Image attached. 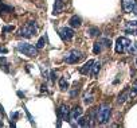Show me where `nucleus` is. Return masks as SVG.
I'll use <instances>...</instances> for the list:
<instances>
[{
    "instance_id": "nucleus-1",
    "label": "nucleus",
    "mask_w": 137,
    "mask_h": 128,
    "mask_svg": "<svg viewBox=\"0 0 137 128\" xmlns=\"http://www.w3.org/2000/svg\"><path fill=\"white\" fill-rule=\"evenodd\" d=\"M110 119V105L108 104H102L100 108H97V115L96 120L100 124H106Z\"/></svg>"
},
{
    "instance_id": "nucleus-2",
    "label": "nucleus",
    "mask_w": 137,
    "mask_h": 128,
    "mask_svg": "<svg viewBox=\"0 0 137 128\" xmlns=\"http://www.w3.org/2000/svg\"><path fill=\"white\" fill-rule=\"evenodd\" d=\"M36 34V26H35V22H28L27 24H24L19 31V35L23 38H31Z\"/></svg>"
},
{
    "instance_id": "nucleus-3",
    "label": "nucleus",
    "mask_w": 137,
    "mask_h": 128,
    "mask_svg": "<svg viewBox=\"0 0 137 128\" xmlns=\"http://www.w3.org/2000/svg\"><path fill=\"white\" fill-rule=\"evenodd\" d=\"M18 50L28 57H36L38 55V47L34 45H30V43H19Z\"/></svg>"
},
{
    "instance_id": "nucleus-4",
    "label": "nucleus",
    "mask_w": 137,
    "mask_h": 128,
    "mask_svg": "<svg viewBox=\"0 0 137 128\" xmlns=\"http://www.w3.org/2000/svg\"><path fill=\"white\" fill-rule=\"evenodd\" d=\"M82 53L78 51V50H71V51L66 53L65 55V62H67V63H77L78 61L82 59Z\"/></svg>"
},
{
    "instance_id": "nucleus-5",
    "label": "nucleus",
    "mask_w": 137,
    "mask_h": 128,
    "mask_svg": "<svg viewBox=\"0 0 137 128\" xmlns=\"http://www.w3.org/2000/svg\"><path fill=\"white\" fill-rule=\"evenodd\" d=\"M129 45H130V41H129L128 38H124V37L117 38V41H116V51L120 53V54L125 53Z\"/></svg>"
},
{
    "instance_id": "nucleus-6",
    "label": "nucleus",
    "mask_w": 137,
    "mask_h": 128,
    "mask_svg": "<svg viewBox=\"0 0 137 128\" xmlns=\"http://www.w3.org/2000/svg\"><path fill=\"white\" fill-rule=\"evenodd\" d=\"M59 35L62 38V41L69 42L74 37V31H73V28H70V27H62L59 30Z\"/></svg>"
},
{
    "instance_id": "nucleus-7",
    "label": "nucleus",
    "mask_w": 137,
    "mask_h": 128,
    "mask_svg": "<svg viewBox=\"0 0 137 128\" xmlns=\"http://www.w3.org/2000/svg\"><path fill=\"white\" fill-rule=\"evenodd\" d=\"M58 117H61L65 121H70L71 120V115H70V109L66 105H62L59 109H58Z\"/></svg>"
},
{
    "instance_id": "nucleus-8",
    "label": "nucleus",
    "mask_w": 137,
    "mask_h": 128,
    "mask_svg": "<svg viewBox=\"0 0 137 128\" xmlns=\"http://www.w3.org/2000/svg\"><path fill=\"white\" fill-rule=\"evenodd\" d=\"M136 4H137L136 0H122V10L126 14H130V12L134 11Z\"/></svg>"
},
{
    "instance_id": "nucleus-9",
    "label": "nucleus",
    "mask_w": 137,
    "mask_h": 128,
    "mask_svg": "<svg viewBox=\"0 0 137 128\" xmlns=\"http://www.w3.org/2000/svg\"><path fill=\"white\" fill-rule=\"evenodd\" d=\"M93 63H94V61H87L86 63L82 66L81 69H79V72H81V74H83V76H87V74H90L92 73V68H93Z\"/></svg>"
},
{
    "instance_id": "nucleus-10",
    "label": "nucleus",
    "mask_w": 137,
    "mask_h": 128,
    "mask_svg": "<svg viewBox=\"0 0 137 128\" xmlns=\"http://www.w3.org/2000/svg\"><path fill=\"white\" fill-rule=\"evenodd\" d=\"M69 23H70V27H73V28H77V27L81 26L82 20H81V18L78 16V15H73V16L70 18Z\"/></svg>"
},
{
    "instance_id": "nucleus-11",
    "label": "nucleus",
    "mask_w": 137,
    "mask_h": 128,
    "mask_svg": "<svg viewBox=\"0 0 137 128\" xmlns=\"http://www.w3.org/2000/svg\"><path fill=\"white\" fill-rule=\"evenodd\" d=\"M65 8V3L62 2V0H55V6H54V15H58V14H61L62 11H63Z\"/></svg>"
},
{
    "instance_id": "nucleus-12",
    "label": "nucleus",
    "mask_w": 137,
    "mask_h": 128,
    "mask_svg": "<svg viewBox=\"0 0 137 128\" xmlns=\"http://www.w3.org/2000/svg\"><path fill=\"white\" fill-rule=\"evenodd\" d=\"M78 125L79 127H90L92 125V123H90V117L89 116H83V117H81L78 119Z\"/></svg>"
},
{
    "instance_id": "nucleus-13",
    "label": "nucleus",
    "mask_w": 137,
    "mask_h": 128,
    "mask_svg": "<svg viewBox=\"0 0 137 128\" xmlns=\"http://www.w3.org/2000/svg\"><path fill=\"white\" fill-rule=\"evenodd\" d=\"M82 116V108L81 107H75L71 112V120H78Z\"/></svg>"
},
{
    "instance_id": "nucleus-14",
    "label": "nucleus",
    "mask_w": 137,
    "mask_h": 128,
    "mask_svg": "<svg viewBox=\"0 0 137 128\" xmlns=\"http://www.w3.org/2000/svg\"><path fill=\"white\" fill-rule=\"evenodd\" d=\"M100 70H101V62L97 61V62H94V63H93L92 76H93V77H97V76H98V73H100Z\"/></svg>"
},
{
    "instance_id": "nucleus-15",
    "label": "nucleus",
    "mask_w": 137,
    "mask_h": 128,
    "mask_svg": "<svg viewBox=\"0 0 137 128\" xmlns=\"http://www.w3.org/2000/svg\"><path fill=\"white\" fill-rule=\"evenodd\" d=\"M128 99H130V97H129V93H128V90H124V92L118 96V100H117V103H118V104H124Z\"/></svg>"
},
{
    "instance_id": "nucleus-16",
    "label": "nucleus",
    "mask_w": 137,
    "mask_h": 128,
    "mask_svg": "<svg viewBox=\"0 0 137 128\" xmlns=\"http://www.w3.org/2000/svg\"><path fill=\"white\" fill-rule=\"evenodd\" d=\"M102 51V42L101 41H97L96 43H94V47H93V53L94 54H98Z\"/></svg>"
},
{
    "instance_id": "nucleus-17",
    "label": "nucleus",
    "mask_w": 137,
    "mask_h": 128,
    "mask_svg": "<svg viewBox=\"0 0 137 128\" xmlns=\"http://www.w3.org/2000/svg\"><path fill=\"white\" fill-rule=\"evenodd\" d=\"M11 11H12V7L6 6L4 3L0 2V14H2V12H11Z\"/></svg>"
},
{
    "instance_id": "nucleus-18",
    "label": "nucleus",
    "mask_w": 137,
    "mask_h": 128,
    "mask_svg": "<svg viewBox=\"0 0 137 128\" xmlns=\"http://www.w3.org/2000/svg\"><path fill=\"white\" fill-rule=\"evenodd\" d=\"M46 42H47L46 37H40V38H39V41H38V43H36V47L38 49H43L46 46Z\"/></svg>"
},
{
    "instance_id": "nucleus-19",
    "label": "nucleus",
    "mask_w": 137,
    "mask_h": 128,
    "mask_svg": "<svg viewBox=\"0 0 137 128\" xmlns=\"http://www.w3.org/2000/svg\"><path fill=\"white\" fill-rule=\"evenodd\" d=\"M59 88L62 89V90H65V89H67L69 88V84H67V81H66V78H62L59 80Z\"/></svg>"
},
{
    "instance_id": "nucleus-20",
    "label": "nucleus",
    "mask_w": 137,
    "mask_h": 128,
    "mask_svg": "<svg viewBox=\"0 0 137 128\" xmlns=\"http://www.w3.org/2000/svg\"><path fill=\"white\" fill-rule=\"evenodd\" d=\"M87 33H89L90 37H97V35L100 34V30L97 28V27H92V28H89Z\"/></svg>"
},
{
    "instance_id": "nucleus-21",
    "label": "nucleus",
    "mask_w": 137,
    "mask_h": 128,
    "mask_svg": "<svg viewBox=\"0 0 137 128\" xmlns=\"http://www.w3.org/2000/svg\"><path fill=\"white\" fill-rule=\"evenodd\" d=\"M137 96V80H136V82L133 84V88H132V90H130V93H129V97H136Z\"/></svg>"
},
{
    "instance_id": "nucleus-22",
    "label": "nucleus",
    "mask_w": 137,
    "mask_h": 128,
    "mask_svg": "<svg viewBox=\"0 0 137 128\" xmlns=\"http://www.w3.org/2000/svg\"><path fill=\"white\" fill-rule=\"evenodd\" d=\"M0 65H3V68H4V70L6 72H8V65H7V61H6V58L4 57H0Z\"/></svg>"
},
{
    "instance_id": "nucleus-23",
    "label": "nucleus",
    "mask_w": 137,
    "mask_h": 128,
    "mask_svg": "<svg viewBox=\"0 0 137 128\" xmlns=\"http://www.w3.org/2000/svg\"><path fill=\"white\" fill-rule=\"evenodd\" d=\"M10 31H14V26H6V27H3V34L10 33Z\"/></svg>"
},
{
    "instance_id": "nucleus-24",
    "label": "nucleus",
    "mask_w": 137,
    "mask_h": 128,
    "mask_svg": "<svg viewBox=\"0 0 137 128\" xmlns=\"http://www.w3.org/2000/svg\"><path fill=\"white\" fill-rule=\"evenodd\" d=\"M93 100H94V99H93L92 96H89V97L86 96V97H85V104H87V105H89V104H92V103H93Z\"/></svg>"
},
{
    "instance_id": "nucleus-25",
    "label": "nucleus",
    "mask_w": 137,
    "mask_h": 128,
    "mask_svg": "<svg viewBox=\"0 0 137 128\" xmlns=\"http://www.w3.org/2000/svg\"><path fill=\"white\" fill-rule=\"evenodd\" d=\"M128 27H137V20H130V22H128Z\"/></svg>"
},
{
    "instance_id": "nucleus-26",
    "label": "nucleus",
    "mask_w": 137,
    "mask_h": 128,
    "mask_svg": "<svg viewBox=\"0 0 137 128\" xmlns=\"http://www.w3.org/2000/svg\"><path fill=\"white\" fill-rule=\"evenodd\" d=\"M18 117H19L18 112H12V113H11V120H15V119H18Z\"/></svg>"
},
{
    "instance_id": "nucleus-27",
    "label": "nucleus",
    "mask_w": 137,
    "mask_h": 128,
    "mask_svg": "<svg viewBox=\"0 0 137 128\" xmlns=\"http://www.w3.org/2000/svg\"><path fill=\"white\" fill-rule=\"evenodd\" d=\"M77 94H78V88H75V89H74V90L71 92V97H75Z\"/></svg>"
},
{
    "instance_id": "nucleus-28",
    "label": "nucleus",
    "mask_w": 137,
    "mask_h": 128,
    "mask_svg": "<svg viewBox=\"0 0 137 128\" xmlns=\"http://www.w3.org/2000/svg\"><path fill=\"white\" fill-rule=\"evenodd\" d=\"M40 90H42V92H47V85H42V86H40Z\"/></svg>"
},
{
    "instance_id": "nucleus-29",
    "label": "nucleus",
    "mask_w": 137,
    "mask_h": 128,
    "mask_svg": "<svg viewBox=\"0 0 137 128\" xmlns=\"http://www.w3.org/2000/svg\"><path fill=\"white\" fill-rule=\"evenodd\" d=\"M55 78H57V74H55V72H51V80H53V81H55Z\"/></svg>"
},
{
    "instance_id": "nucleus-30",
    "label": "nucleus",
    "mask_w": 137,
    "mask_h": 128,
    "mask_svg": "<svg viewBox=\"0 0 137 128\" xmlns=\"http://www.w3.org/2000/svg\"><path fill=\"white\" fill-rule=\"evenodd\" d=\"M0 113H2V116L4 115V109H3V107H2V105H0Z\"/></svg>"
},
{
    "instance_id": "nucleus-31",
    "label": "nucleus",
    "mask_w": 137,
    "mask_h": 128,
    "mask_svg": "<svg viewBox=\"0 0 137 128\" xmlns=\"http://www.w3.org/2000/svg\"><path fill=\"white\" fill-rule=\"evenodd\" d=\"M0 53H7V49H4V47H0Z\"/></svg>"
},
{
    "instance_id": "nucleus-32",
    "label": "nucleus",
    "mask_w": 137,
    "mask_h": 128,
    "mask_svg": "<svg viewBox=\"0 0 137 128\" xmlns=\"http://www.w3.org/2000/svg\"><path fill=\"white\" fill-rule=\"evenodd\" d=\"M18 96H19V97H23V96H24V93H22V92H18Z\"/></svg>"
},
{
    "instance_id": "nucleus-33",
    "label": "nucleus",
    "mask_w": 137,
    "mask_h": 128,
    "mask_svg": "<svg viewBox=\"0 0 137 128\" xmlns=\"http://www.w3.org/2000/svg\"><path fill=\"white\" fill-rule=\"evenodd\" d=\"M133 14H136V15H137V4H136V8H134V11H133Z\"/></svg>"
},
{
    "instance_id": "nucleus-34",
    "label": "nucleus",
    "mask_w": 137,
    "mask_h": 128,
    "mask_svg": "<svg viewBox=\"0 0 137 128\" xmlns=\"http://www.w3.org/2000/svg\"><path fill=\"white\" fill-rule=\"evenodd\" d=\"M0 125H3V121H2V120H0Z\"/></svg>"
},
{
    "instance_id": "nucleus-35",
    "label": "nucleus",
    "mask_w": 137,
    "mask_h": 128,
    "mask_svg": "<svg viewBox=\"0 0 137 128\" xmlns=\"http://www.w3.org/2000/svg\"><path fill=\"white\" fill-rule=\"evenodd\" d=\"M134 34H136V37H137V30H136V33H134Z\"/></svg>"
},
{
    "instance_id": "nucleus-36",
    "label": "nucleus",
    "mask_w": 137,
    "mask_h": 128,
    "mask_svg": "<svg viewBox=\"0 0 137 128\" xmlns=\"http://www.w3.org/2000/svg\"><path fill=\"white\" fill-rule=\"evenodd\" d=\"M136 65H137V58H136Z\"/></svg>"
}]
</instances>
